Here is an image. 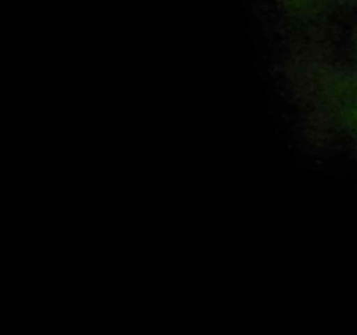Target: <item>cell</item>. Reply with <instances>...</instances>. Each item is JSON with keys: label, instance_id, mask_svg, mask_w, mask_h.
Instances as JSON below:
<instances>
[{"label": "cell", "instance_id": "obj_1", "mask_svg": "<svg viewBox=\"0 0 357 335\" xmlns=\"http://www.w3.org/2000/svg\"><path fill=\"white\" fill-rule=\"evenodd\" d=\"M337 114L342 126L357 136V75H347L333 84Z\"/></svg>", "mask_w": 357, "mask_h": 335}, {"label": "cell", "instance_id": "obj_2", "mask_svg": "<svg viewBox=\"0 0 357 335\" xmlns=\"http://www.w3.org/2000/svg\"><path fill=\"white\" fill-rule=\"evenodd\" d=\"M278 2L291 16L310 17L323 10L328 0H278Z\"/></svg>", "mask_w": 357, "mask_h": 335}, {"label": "cell", "instance_id": "obj_3", "mask_svg": "<svg viewBox=\"0 0 357 335\" xmlns=\"http://www.w3.org/2000/svg\"><path fill=\"white\" fill-rule=\"evenodd\" d=\"M333 2H340V3H357V0H333Z\"/></svg>", "mask_w": 357, "mask_h": 335}, {"label": "cell", "instance_id": "obj_4", "mask_svg": "<svg viewBox=\"0 0 357 335\" xmlns=\"http://www.w3.org/2000/svg\"><path fill=\"white\" fill-rule=\"evenodd\" d=\"M354 49H356V54H357V31H356V37H354Z\"/></svg>", "mask_w": 357, "mask_h": 335}]
</instances>
